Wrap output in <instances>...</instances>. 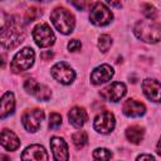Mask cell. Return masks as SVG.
<instances>
[{
  "label": "cell",
  "instance_id": "6da1fadb",
  "mask_svg": "<svg viewBox=\"0 0 161 161\" xmlns=\"http://www.w3.org/2000/svg\"><path fill=\"white\" fill-rule=\"evenodd\" d=\"M25 38V26L21 19L16 15L10 16L8 20L3 21L0 40L5 49H13L18 47Z\"/></svg>",
  "mask_w": 161,
  "mask_h": 161
},
{
  "label": "cell",
  "instance_id": "7a4b0ae2",
  "mask_svg": "<svg viewBox=\"0 0 161 161\" xmlns=\"http://www.w3.org/2000/svg\"><path fill=\"white\" fill-rule=\"evenodd\" d=\"M133 33L140 40L145 43L153 44L161 42V24L155 20H138L133 26Z\"/></svg>",
  "mask_w": 161,
  "mask_h": 161
},
{
  "label": "cell",
  "instance_id": "3957f363",
  "mask_svg": "<svg viewBox=\"0 0 161 161\" xmlns=\"http://www.w3.org/2000/svg\"><path fill=\"white\" fill-rule=\"evenodd\" d=\"M50 21L53 23L54 28L64 35L70 34L74 30V25H75L74 16L65 8H55L50 13Z\"/></svg>",
  "mask_w": 161,
  "mask_h": 161
},
{
  "label": "cell",
  "instance_id": "277c9868",
  "mask_svg": "<svg viewBox=\"0 0 161 161\" xmlns=\"http://www.w3.org/2000/svg\"><path fill=\"white\" fill-rule=\"evenodd\" d=\"M35 59V53L30 47H25L20 49L13 58L10 63V69L14 73H20L28 70L33 64Z\"/></svg>",
  "mask_w": 161,
  "mask_h": 161
},
{
  "label": "cell",
  "instance_id": "5b68a950",
  "mask_svg": "<svg viewBox=\"0 0 161 161\" xmlns=\"http://www.w3.org/2000/svg\"><path fill=\"white\" fill-rule=\"evenodd\" d=\"M112 19H113V14L104 3L97 1L91 5L89 20L92 24L97 26H104V25H108L112 21Z\"/></svg>",
  "mask_w": 161,
  "mask_h": 161
},
{
  "label": "cell",
  "instance_id": "8992f818",
  "mask_svg": "<svg viewBox=\"0 0 161 161\" xmlns=\"http://www.w3.org/2000/svg\"><path fill=\"white\" fill-rule=\"evenodd\" d=\"M33 39L39 48H48L55 43V35L47 23H40L33 29Z\"/></svg>",
  "mask_w": 161,
  "mask_h": 161
},
{
  "label": "cell",
  "instance_id": "52a82bcc",
  "mask_svg": "<svg viewBox=\"0 0 161 161\" xmlns=\"http://www.w3.org/2000/svg\"><path fill=\"white\" fill-rule=\"evenodd\" d=\"M50 74H52V77L57 82H59L62 84H65V86L67 84H70L74 80V78H75V72L65 62H58V63H55L50 68Z\"/></svg>",
  "mask_w": 161,
  "mask_h": 161
},
{
  "label": "cell",
  "instance_id": "ba28073f",
  "mask_svg": "<svg viewBox=\"0 0 161 161\" xmlns=\"http://www.w3.org/2000/svg\"><path fill=\"white\" fill-rule=\"evenodd\" d=\"M44 119V111L39 108L28 109L21 116V123L24 128L29 132H36Z\"/></svg>",
  "mask_w": 161,
  "mask_h": 161
},
{
  "label": "cell",
  "instance_id": "9c48e42d",
  "mask_svg": "<svg viewBox=\"0 0 161 161\" xmlns=\"http://www.w3.org/2000/svg\"><path fill=\"white\" fill-rule=\"evenodd\" d=\"M127 93L126 84L122 82H113L101 89L99 96L107 102H119Z\"/></svg>",
  "mask_w": 161,
  "mask_h": 161
},
{
  "label": "cell",
  "instance_id": "30bf717a",
  "mask_svg": "<svg viewBox=\"0 0 161 161\" xmlns=\"http://www.w3.org/2000/svg\"><path fill=\"white\" fill-rule=\"evenodd\" d=\"M114 126H116V118L113 113H111L109 111L101 112L99 114L96 116L93 121V128L102 135L111 133L114 130Z\"/></svg>",
  "mask_w": 161,
  "mask_h": 161
},
{
  "label": "cell",
  "instance_id": "8fae6325",
  "mask_svg": "<svg viewBox=\"0 0 161 161\" xmlns=\"http://www.w3.org/2000/svg\"><path fill=\"white\" fill-rule=\"evenodd\" d=\"M24 89L29 94H31L33 97H35L38 101H42V102L50 99V96H52L49 87H47L45 84L38 83L34 79H26L24 82Z\"/></svg>",
  "mask_w": 161,
  "mask_h": 161
},
{
  "label": "cell",
  "instance_id": "7c38bea8",
  "mask_svg": "<svg viewBox=\"0 0 161 161\" xmlns=\"http://www.w3.org/2000/svg\"><path fill=\"white\" fill-rule=\"evenodd\" d=\"M142 92L143 94L152 102H161V83L152 78H146L142 82Z\"/></svg>",
  "mask_w": 161,
  "mask_h": 161
},
{
  "label": "cell",
  "instance_id": "4fadbf2b",
  "mask_svg": "<svg viewBox=\"0 0 161 161\" xmlns=\"http://www.w3.org/2000/svg\"><path fill=\"white\" fill-rule=\"evenodd\" d=\"M50 150L53 152L54 161H68V158H69L68 145L62 137H58V136L52 137V140H50Z\"/></svg>",
  "mask_w": 161,
  "mask_h": 161
},
{
  "label": "cell",
  "instance_id": "5bb4252c",
  "mask_svg": "<svg viewBox=\"0 0 161 161\" xmlns=\"http://www.w3.org/2000/svg\"><path fill=\"white\" fill-rule=\"evenodd\" d=\"M48 152L38 143L28 146L21 153V161H48Z\"/></svg>",
  "mask_w": 161,
  "mask_h": 161
},
{
  "label": "cell",
  "instance_id": "9a60e30c",
  "mask_svg": "<svg viewBox=\"0 0 161 161\" xmlns=\"http://www.w3.org/2000/svg\"><path fill=\"white\" fill-rule=\"evenodd\" d=\"M113 74H114V70L109 64H101V65L96 67L92 70L91 82L93 84L98 86V84H102V83H106V82L111 80Z\"/></svg>",
  "mask_w": 161,
  "mask_h": 161
},
{
  "label": "cell",
  "instance_id": "2e32d148",
  "mask_svg": "<svg viewBox=\"0 0 161 161\" xmlns=\"http://www.w3.org/2000/svg\"><path fill=\"white\" fill-rule=\"evenodd\" d=\"M122 112L127 117H141L146 113V107L140 101L128 98L122 104Z\"/></svg>",
  "mask_w": 161,
  "mask_h": 161
},
{
  "label": "cell",
  "instance_id": "e0dca14e",
  "mask_svg": "<svg viewBox=\"0 0 161 161\" xmlns=\"http://www.w3.org/2000/svg\"><path fill=\"white\" fill-rule=\"evenodd\" d=\"M69 123L75 128H82L88 119V113L83 107L75 106L68 112Z\"/></svg>",
  "mask_w": 161,
  "mask_h": 161
},
{
  "label": "cell",
  "instance_id": "ac0fdd59",
  "mask_svg": "<svg viewBox=\"0 0 161 161\" xmlns=\"http://www.w3.org/2000/svg\"><path fill=\"white\" fill-rule=\"evenodd\" d=\"M1 146L8 151H15L20 146V140L13 131L3 130L1 131Z\"/></svg>",
  "mask_w": 161,
  "mask_h": 161
},
{
  "label": "cell",
  "instance_id": "d6986e66",
  "mask_svg": "<svg viewBox=\"0 0 161 161\" xmlns=\"http://www.w3.org/2000/svg\"><path fill=\"white\" fill-rule=\"evenodd\" d=\"M15 109V98L11 92H5L1 97V111L0 117L4 119L5 117L10 116Z\"/></svg>",
  "mask_w": 161,
  "mask_h": 161
},
{
  "label": "cell",
  "instance_id": "ffe728a7",
  "mask_svg": "<svg viewBox=\"0 0 161 161\" xmlns=\"http://www.w3.org/2000/svg\"><path fill=\"white\" fill-rule=\"evenodd\" d=\"M143 136H145V130L141 126L135 125V126H131V127H128L126 130V138L131 143L138 145L143 140Z\"/></svg>",
  "mask_w": 161,
  "mask_h": 161
},
{
  "label": "cell",
  "instance_id": "44dd1931",
  "mask_svg": "<svg viewBox=\"0 0 161 161\" xmlns=\"http://www.w3.org/2000/svg\"><path fill=\"white\" fill-rule=\"evenodd\" d=\"M72 141L77 148H83L88 142V135L86 131H77L72 135Z\"/></svg>",
  "mask_w": 161,
  "mask_h": 161
},
{
  "label": "cell",
  "instance_id": "7402d4cb",
  "mask_svg": "<svg viewBox=\"0 0 161 161\" xmlns=\"http://www.w3.org/2000/svg\"><path fill=\"white\" fill-rule=\"evenodd\" d=\"M93 161H111L112 158V152L108 148L104 147H98L93 151L92 153Z\"/></svg>",
  "mask_w": 161,
  "mask_h": 161
},
{
  "label": "cell",
  "instance_id": "603a6c76",
  "mask_svg": "<svg viewBox=\"0 0 161 161\" xmlns=\"http://www.w3.org/2000/svg\"><path fill=\"white\" fill-rule=\"evenodd\" d=\"M112 38L108 35V34H102L99 38H98V49L102 52V53H106L108 52V49L112 47Z\"/></svg>",
  "mask_w": 161,
  "mask_h": 161
},
{
  "label": "cell",
  "instance_id": "cb8c5ba5",
  "mask_svg": "<svg viewBox=\"0 0 161 161\" xmlns=\"http://www.w3.org/2000/svg\"><path fill=\"white\" fill-rule=\"evenodd\" d=\"M142 13L146 16V19H150V20H155L157 16V11L155 6L151 4H142Z\"/></svg>",
  "mask_w": 161,
  "mask_h": 161
},
{
  "label": "cell",
  "instance_id": "d4e9b609",
  "mask_svg": "<svg viewBox=\"0 0 161 161\" xmlns=\"http://www.w3.org/2000/svg\"><path fill=\"white\" fill-rule=\"evenodd\" d=\"M60 125H62V116L59 113H55V112L50 113V116H49V128L55 130Z\"/></svg>",
  "mask_w": 161,
  "mask_h": 161
},
{
  "label": "cell",
  "instance_id": "484cf974",
  "mask_svg": "<svg viewBox=\"0 0 161 161\" xmlns=\"http://www.w3.org/2000/svg\"><path fill=\"white\" fill-rule=\"evenodd\" d=\"M39 16H42V10L38 8H30L26 10V20L28 21H34Z\"/></svg>",
  "mask_w": 161,
  "mask_h": 161
},
{
  "label": "cell",
  "instance_id": "4316f807",
  "mask_svg": "<svg viewBox=\"0 0 161 161\" xmlns=\"http://www.w3.org/2000/svg\"><path fill=\"white\" fill-rule=\"evenodd\" d=\"M82 48V43L78 40V39H73L68 43V50L69 52H77Z\"/></svg>",
  "mask_w": 161,
  "mask_h": 161
},
{
  "label": "cell",
  "instance_id": "83f0119b",
  "mask_svg": "<svg viewBox=\"0 0 161 161\" xmlns=\"http://www.w3.org/2000/svg\"><path fill=\"white\" fill-rule=\"evenodd\" d=\"M136 161H156V158H155L152 155H148V153H142V155L137 156Z\"/></svg>",
  "mask_w": 161,
  "mask_h": 161
},
{
  "label": "cell",
  "instance_id": "f1b7e54d",
  "mask_svg": "<svg viewBox=\"0 0 161 161\" xmlns=\"http://www.w3.org/2000/svg\"><path fill=\"white\" fill-rule=\"evenodd\" d=\"M53 52H50V50H47V52H43L42 54H40V57L44 59V60H48V59H50V58H53Z\"/></svg>",
  "mask_w": 161,
  "mask_h": 161
},
{
  "label": "cell",
  "instance_id": "f546056e",
  "mask_svg": "<svg viewBox=\"0 0 161 161\" xmlns=\"http://www.w3.org/2000/svg\"><path fill=\"white\" fill-rule=\"evenodd\" d=\"M72 5H74V6H77L79 10H83L87 5H88V3H86V1H82V3H75V1H72Z\"/></svg>",
  "mask_w": 161,
  "mask_h": 161
},
{
  "label": "cell",
  "instance_id": "4dcf8cb0",
  "mask_svg": "<svg viewBox=\"0 0 161 161\" xmlns=\"http://www.w3.org/2000/svg\"><path fill=\"white\" fill-rule=\"evenodd\" d=\"M156 151H157V153L161 156V137H160V140H158V142H157V146H156Z\"/></svg>",
  "mask_w": 161,
  "mask_h": 161
},
{
  "label": "cell",
  "instance_id": "1f68e13d",
  "mask_svg": "<svg viewBox=\"0 0 161 161\" xmlns=\"http://www.w3.org/2000/svg\"><path fill=\"white\" fill-rule=\"evenodd\" d=\"M109 4H111L112 6H122L121 3H113V1H109Z\"/></svg>",
  "mask_w": 161,
  "mask_h": 161
},
{
  "label": "cell",
  "instance_id": "d6a6232c",
  "mask_svg": "<svg viewBox=\"0 0 161 161\" xmlns=\"http://www.w3.org/2000/svg\"><path fill=\"white\" fill-rule=\"evenodd\" d=\"M1 160H3V161H9V157H8L6 155H1Z\"/></svg>",
  "mask_w": 161,
  "mask_h": 161
}]
</instances>
